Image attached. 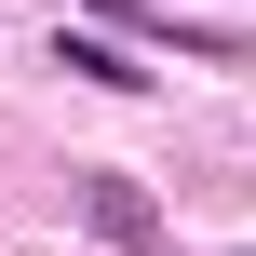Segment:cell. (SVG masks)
Wrapping results in <instances>:
<instances>
[{
	"label": "cell",
	"mask_w": 256,
	"mask_h": 256,
	"mask_svg": "<svg viewBox=\"0 0 256 256\" xmlns=\"http://www.w3.org/2000/svg\"><path fill=\"white\" fill-rule=\"evenodd\" d=\"M54 68H81V81H108V94H135L148 68L122 54V40H94V27H54Z\"/></svg>",
	"instance_id": "2"
},
{
	"label": "cell",
	"mask_w": 256,
	"mask_h": 256,
	"mask_svg": "<svg viewBox=\"0 0 256 256\" xmlns=\"http://www.w3.org/2000/svg\"><path fill=\"white\" fill-rule=\"evenodd\" d=\"M81 230L108 256H162V202L135 189V176H108V162H81Z\"/></svg>",
	"instance_id": "1"
}]
</instances>
